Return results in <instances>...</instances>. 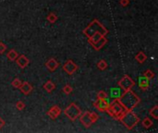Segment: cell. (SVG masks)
<instances>
[{"label":"cell","mask_w":158,"mask_h":133,"mask_svg":"<svg viewBox=\"0 0 158 133\" xmlns=\"http://www.w3.org/2000/svg\"><path fill=\"white\" fill-rule=\"evenodd\" d=\"M119 100H120V102L126 107L127 110H133L141 102L140 97L131 90L125 92L123 95L119 98Z\"/></svg>","instance_id":"1"},{"label":"cell","mask_w":158,"mask_h":133,"mask_svg":"<svg viewBox=\"0 0 158 133\" xmlns=\"http://www.w3.org/2000/svg\"><path fill=\"white\" fill-rule=\"evenodd\" d=\"M83 33L87 38H90L93 33H102L103 35L106 36V34L108 33V30H107L98 20H96V18H95V20H93L83 30Z\"/></svg>","instance_id":"2"},{"label":"cell","mask_w":158,"mask_h":133,"mask_svg":"<svg viewBox=\"0 0 158 133\" xmlns=\"http://www.w3.org/2000/svg\"><path fill=\"white\" fill-rule=\"evenodd\" d=\"M126 111H127V109H126V107L122 105V103L120 102L119 99H114L113 102L109 104L108 108L106 110V112L108 113L112 117H114L117 120H119V118L124 115Z\"/></svg>","instance_id":"3"},{"label":"cell","mask_w":158,"mask_h":133,"mask_svg":"<svg viewBox=\"0 0 158 133\" xmlns=\"http://www.w3.org/2000/svg\"><path fill=\"white\" fill-rule=\"evenodd\" d=\"M120 121L129 130L132 129L140 122V117L133 112V110H127L124 115L119 118Z\"/></svg>","instance_id":"4"},{"label":"cell","mask_w":158,"mask_h":133,"mask_svg":"<svg viewBox=\"0 0 158 133\" xmlns=\"http://www.w3.org/2000/svg\"><path fill=\"white\" fill-rule=\"evenodd\" d=\"M64 113H65V115L71 120V121H74V120H76L80 116V114L83 112H81L80 108L77 105H76L75 103H72L64 110Z\"/></svg>","instance_id":"5"},{"label":"cell","mask_w":158,"mask_h":133,"mask_svg":"<svg viewBox=\"0 0 158 133\" xmlns=\"http://www.w3.org/2000/svg\"><path fill=\"white\" fill-rule=\"evenodd\" d=\"M135 85L134 80H132L129 75H125L124 77L118 81V86L120 87L124 92L130 91Z\"/></svg>","instance_id":"6"},{"label":"cell","mask_w":158,"mask_h":133,"mask_svg":"<svg viewBox=\"0 0 158 133\" xmlns=\"http://www.w3.org/2000/svg\"><path fill=\"white\" fill-rule=\"evenodd\" d=\"M80 117V123L83 124L85 128H90V127L94 123L93 120L92 118V116H91V112L90 111H86L84 113H81L80 116L79 117Z\"/></svg>","instance_id":"7"},{"label":"cell","mask_w":158,"mask_h":133,"mask_svg":"<svg viewBox=\"0 0 158 133\" xmlns=\"http://www.w3.org/2000/svg\"><path fill=\"white\" fill-rule=\"evenodd\" d=\"M63 69H64V71H65L67 74L72 75V74H74L76 71H77L78 66L76 65L71 59H68V60L65 63V64H64V66H63Z\"/></svg>","instance_id":"8"},{"label":"cell","mask_w":158,"mask_h":133,"mask_svg":"<svg viewBox=\"0 0 158 133\" xmlns=\"http://www.w3.org/2000/svg\"><path fill=\"white\" fill-rule=\"evenodd\" d=\"M93 106L101 112H106L107 108H108L109 106V103L107 100L97 99L95 102L93 103Z\"/></svg>","instance_id":"9"},{"label":"cell","mask_w":158,"mask_h":133,"mask_svg":"<svg viewBox=\"0 0 158 133\" xmlns=\"http://www.w3.org/2000/svg\"><path fill=\"white\" fill-rule=\"evenodd\" d=\"M45 65H46V68L48 69L49 71L53 72V71H55V70L58 69V68L59 67V63L58 62V60H56V59L51 58H49L47 60V62L46 63Z\"/></svg>","instance_id":"10"},{"label":"cell","mask_w":158,"mask_h":133,"mask_svg":"<svg viewBox=\"0 0 158 133\" xmlns=\"http://www.w3.org/2000/svg\"><path fill=\"white\" fill-rule=\"evenodd\" d=\"M61 114V109L58 105H53L47 112V116L51 119H56L58 118Z\"/></svg>","instance_id":"11"},{"label":"cell","mask_w":158,"mask_h":133,"mask_svg":"<svg viewBox=\"0 0 158 133\" xmlns=\"http://www.w3.org/2000/svg\"><path fill=\"white\" fill-rule=\"evenodd\" d=\"M16 62H17V65L20 67L21 68H26L30 64V60H29V58L25 55H19L18 58H16Z\"/></svg>","instance_id":"12"},{"label":"cell","mask_w":158,"mask_h":133,"mask_svg":"<svg viewBox=\"0 0 158 133\" xmlns=\"http://www.w3.org/2000/svg\"><path fill=\"white\" fill-rule=\"evenodd\" d=\"M21 90V92L25 94V95H28V94H30L31 92H33V87L31 86V84L30 83V82L28 81H22L21 85L20 86V88H19Z\"/></svg>","instance_id":"13"},{"label":"cell","mask_w":158,"mask_h":133,"mask_svg":"<svg viewBox=\"0 0 158 133\" xmlns=\"http://www.w3.org/2000/svg\"><path fill=\"white\" fill-rule=\"evenodd\" d=\"M150 80H148L145 76H140L138 79V84H139V87H140L142 90L143 91H146L147 89L149 88V85H150Z\"/></svg>","instance_id":"14"},{"label":"cell","mask_w":158,"mask_h":133,"mask_svg":"<svg viewBox=\"0 0 158 133\" xmlns=\"http://www.w3.org/2000/svg\"><path fill=\"white\" fill-rule=\"evenodd\" d=\"M125 92L122 90L120 87H117V88H112L110 89V97L113 99H119Z\"/></svg>","instance_id":"15"},{"label":"cell","mask_w":158,"mask_h":133,"mask_svg":"<svg viewBox=\"0 0 158 133\" xmlns=\"http://www.w3.org/2000/svg\"><path fill=\"white\" fill-rule=\"evenodd\" d=\"M106 43H107V39H106V37H105V36H104V37L102 38V39H100L98 42H96L95 43L92 44V46L93 47L94 50H96V51H98V50L102 49V48L105 46Z\"/></svg>","instance_id":"16"},{"label":"cell","mask_w":158,"mask_h":133,"mask_svg":"<svg viewBox=\"0 0 158 133\" xmlns=\"http://www.w3.org/2000/svg\"><path fill=\"white\" fill-rule=\"evenodd\" d=\"M43 90H45L46 92L50 93V92H52L56 89V84L54 83L52 80H47L46 83L43 84Z\"/></svg>","instance_id":"17"},{"label":"cell","mask_w":158,"mask_h":133,"mask_svg":"<svg viewBox=\"0 0 158 133\" xmlns=\"http://www.w3.org/2000/svg\"><path fill=\"white\" fill-rule=\"evenodd\" d=\"M104 36L105 35H103L102 33H93L90 38H88V41H89V43H91V46H92V44H93V43H95L96 42H98L100 39H102Z\"/></svg>","instance_id":"18"},{"label":"cell","mask_w":158,"mask_h":133,"mask_svg":"<svg viewBox=\"0 0 158 133\" xmlns=\"http://www.w3.org/2000/svg\"><path fill=\"white\" fill-rule=\"evenodd\" d=\"M135 60L138 61L140 64H142V63H144L147 60V55H145V53H143L142 51H140L135 55Z\"/></svg>","instance_id":"19"},{"label":"cell","mask_w":158,"mask_h":133,"mask_svg":"<svg viewBox=\"0 0 158 133\" xmlns=\"http://www.w3.org/2000/svg\"><path fill=\"white\" fill-rule=\"evenodd\" d=\"M19 56V54L18 52L16 51L15 49H11L9 51V53L7 54V58L9 60V61H14L16 60V58Z\"/></svg>","instance_id":"20"},{"label":"cell","mask_w":158,"mask_h":133,"mask_svg":"<svg viewBox=\"0 0 158 133\" xmlns=\"http://www.w3.org/2000/svg\"><path fill=\"white\" fill-rule=\"evenodd\" d=\"M149 115L154 119H158V105H154L149 111Z\"/></svg>","instance_id":"21"},{"label":"cell","mask_w":158,"mask_h":133,"mask_svg":"<svg viewBox=\"0 0 158 133\" xmlns=\"http://www.w3.org/2000/svg\"><path fill=\"white\" fill-rule=\"evenodd\" d=\"M142 127L145 129H150L152 126H153V121H152V119L149 118V117H145L143 120H142Z\"/></svg>","instance_id":"22"},{"label":"cell","mask_w":158,"mask_h":133,"mask_svg":"<svg viewBox=\"0 0 158 133\" xmlns=\"http://www.w3.org/2000/svg\"><path fill=\"white\" fill-rule=\"evenodd\" d=\"M58 16H56L55 13H49L48 16L46 17V20L49 23H55L56 21H58Z\"/></svg>","instance_id":"23"},{"label":"cell","mask_w":158,"mask_h":133,"mask_svg":"<svg viewBox=\"0 0 158 133\" xmlns=\"http://www.w3.org/2000/svg\"><path fill=\"white\" fill-rule=\"evenodd\" d=\"M107 66H108V65H107L106 61L104 60V59L100 60V61L97 63V68H98V69H100V70H105V69H106Z\"/></svg>","instance_id":"24"},{"label":"cell","mask_w":158,"mask_h":133,"mask_svg":"<svg viewBox=\"0 0 158 133\" xmlns=\"http://www.w3.org/2000/svg\"><path fill=\"white\" fill-rule=\"evenodd\" d=\"M21 83H22V81L19 78H16V79H14L13 80H12L11 85L13 86L14 88H16V89H19V88H20V86L21 85Z\"/></svg>","instance_id":"25"},{"label":"cell","mask_w":158,"mask_h":133,"mask_svg":"<svg viewBox=\"0 0 158 133\" xmlns=\"http://www.w3.org/2000/svg\"><path fill=\"white\" fill-rule=\"evenodd\" d=\"M143 76H145L148 80H152L154 78V73L152 71L151 69H147V70L143 73Z\"/></svg>","instance_id":"26"},{"label":"cell","mask_w":158,"mask_h":133,"mask_svg":"<svg viewBox=\"0 0 158 133\" xmlns=\"http://www.w3.org/2000/svg\"><path fill=\"white\" fill-rule=\"evenodd\" d=\"M97 99H102V100H107V93L105 91H100L97 93Z\"/></svg>","instance_id":"27"},{"label":"cell","mask_w":158,"mask_h":133,"mask_svg":"<svg viewBox=\"0 0 158 133\" xmlns=\"http://www.w3.org/2000/svg\"><path fill=\"white\" fill-rule=\"evenodd\" d=\"M63 92L66 93V94H69L72 92V87L69 85V84H66L64 87H63Z\"/></svg>","instance_id":"28"},{"label":"cell","mask_w":158,"mask_h":133,"mask_svg":"<svg viewBox=\"0 0 158 133\" xmlns=\"http://www.w3.org/2000/svg\"><path fill=\"white\" fill-rule=\"evenodd\" d=\"M16 108L18 110H23L25 108V104L22 102V101H18V102L16 103Z\"/></svg>","instance_id":"29"},{"label":"cell","mask_w":158,"mask_h":133,"mask_svg":"<svg viewBox=\"0 0 158 133\" xmlns=\"http://www.w3.org/2000/svg\"><path fill=\"white\" fill-rule=\"evenodd\" d=\"M6 50H7V46H6L4 43L0 42V55L3 54V53H5Z\"/></svg>","instance_id":"30"},{"label":"cell","mask_w":158,"mask_h":133,"mask_svg":"<svg viewBox=\"0 0 158 133\" xmlns=\"http://www.w3.org/2000/svg\"><path fill=\"white\" fill-rule=\"evenodd\" d=\"M119 3H120L122 7H127V6L130 4V0H120Z\"/></svg>","instance_id":"31"},{"label":"cell","mask_w":158,"mask_h":133,"mask_svg":"<svg viewBox=\"0 0 158 133\" xmlns=\"http://www.w3.org/2000/svg\"><path fill=\"white\" fill-rule=\"evenodd\" d=\"M5 125H6L5 120L2 117H0V129H2L3 127H5Z\"/></svg>","instance_id":"32"}]
</instances>
